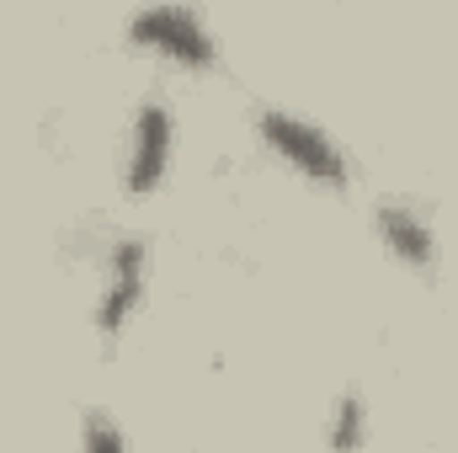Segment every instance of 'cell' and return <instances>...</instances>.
<instances>
[{
    "label": "cell",
    "mask_w": 458,
    "mask_h": 453,
    "mask_svg": "<svg viewBox=\"0 0 458 453\" xmlns=\"http://www.w3.org/2000/svg\"><path fill=\"white\" fill-rule=\"evenodd\" d=\"M256 128H261L267 150H272L288 171H299L304 182H315V187H326V192H346V187H352V166H346L342 144H336L320 123L288 113V107H261V113H256Z\"/></svg>",
    "instance_id": "1"
},
{
    "label": "cell",
    "mask_w": 458,
    "mask_h": 453,
    "mask_svg": "<svg viewBox=\"0 0 458 453\" xmlns=\"http://www.w3.org/2000/svg\"><path fill=\"white\" fill-rule=\"evenodd\" d=\"M128 43L176 64V70H214L219 64V38L214 27L187 11V5H155V11H133L128 16Z\"/></svg>",
    "instance_id": "2"
},
{
    "label": "cell",
    "mask_w": 458,
    "mask_h": 453,
    "mask_svg": "<svg viewBox=\"0 0 458 453\" xmlns=\"http://www.w3.org/2000/svg\"><path fill=\"white\" fill-rule=\"evenodd\" d=\"M144 294H149V240L144 235H117L102 256V288H97V337L102 346H113L133 315L144 310Z\"/></svg>",
    "instance_id": "3"
},
{
    "label": "cell",
    "mask_w": 458,
    "mask_h": 453,
    "mask_svg": "<svg viewBox=\"0 0 458 453\" xmlns=\"http://www.w3.org/2000/svg\"><path fill=\"white\" fill-rule=\"evenodd\" d=\"M171 155H176V113L149 97L133 107V128H128V155H123V192L128 198H149L160 192L165 171H171Z\"/></svg>",
    "instance_id": "4"
},
{
    "label": "cell",
    "mask_w": 458,
    "mask_h": 453,
    "mask_svg": "<svg viewBox=\"0 0 458 453\" xmlns=\"http://www.w3.org/2000/svg\"><path fill=\"white\" fill-rule=\"evenodd\" d=\"M373 229H378L384 251H389L400 267H411V272H432V267H437V229H432L427 214H416L411 203L384 198V203L373 209Z\"/></svg>",
    "instance_id": "5"
},
{
    "label": "cell",
    "mask_w": 458,
    "mask_h": 453,
    "mask_svg": "<svg viewBox=\"0 0 458 453\" xmlns=\"http://www.w3.org/2000/svg\"><path fill=\"white\" fill-rule=\"evenodd\" d=\"M368 443V395L362 389H342L326 422V449L331 453H362Z\"/></svg>",
    "instance_id": "6"
},
{
    "label": "cell",
    "mask_w": 458,
    "mask_h": 453,
    "mask_svg": "<svg viewBox=\"0 0 458 453\" xmlns=\"http://www.w3.org/2000/svg\"><path fill=\"white\" fill-rule=\"evenodd\" d=\"M81 453H128V438L113 411H86L81 416Z\"/></svg>",
    "instance_id": "7"
}]
</instances>
